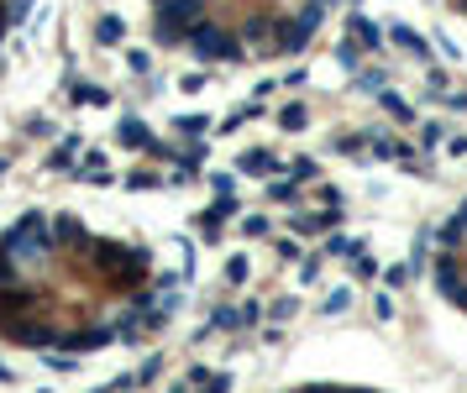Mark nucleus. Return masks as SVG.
<instances>
[{
    "label": "nucleus",
    "instance_id": "f257e3e1",
    "mask_svg": "<svg viewBox=\"0 0 467 393\" xmlns=\"http://www.w3.org/2000/svg\"><path fill=\"white\" fill-rule=\"evenodd\" d=\"M189 278L184 226L148 194L0 189V367L105 372L168 335Z\"/></svg>",
    "mask_w": 467,
    "mask_h": 393
},
{
    "label": "nucleus",
    "instance_id": "f03ea898",
    "mask_svg": "<svg viewBox=\"0 0 467 393\" xmlns=\"http://www.w3.org/2000/svg\"><path fill=\"white\" fill-rule=\"evenodd\" d=\"M352 0H85V27L157 90H231L315 58Z\"/></svg>",
    "mask_w": 467,
    "mask_h": 393
},
{
    "label": "nucleus",
    "instance_id": "7ed1b4c3",
    "mask_svg": "<svg viewBox=\"0 0 467 393\" xmlns=\"http://www.w3.org/2000/svg\"><path fill=\"white\" fill-rule=\"evenodd\" d=\"M242 393H420L415 367L363 335H326L268 362Z\"/></svg>",
    "mask_w": 467,
    "mask_h": 393
},
{
    "label": "nucleus",
    "instance_id": "20e7f679",
    "mask_svg": "<svg viewBox=\"0 0 467 393\" xmlns=\"http://www.w3.org/2000/svg\"><path fill=\"white\" fill-rule=\"evenodd\" d=\"M415 278L431 309V326L452 352H467V183L446 194L415 242Z\"/></svg>",
    "mask_w": 467,
    "mask_h": 393
},
{
    "label": "nucleus",
    "instance_id": "39448f33",
    "mask_svg": "<svg viewBox=\"0 0 467 393\" xmlns=\"http://www.w3.org/2000/svg\"><path fill=\"white\" fill-rule=\"evenodd\" d=\"M58 37V0H0V121L16 116L31 90H42V68Z\"/></svg>",
    "mask_w": 467,
    "mask_h": 393
},
{
    "label": "nucleus",
    "instance_id": "423d86ee",
    "mask_svg": "<svg viewBox=\"0 0 467 393\" xmlns=\"http://www.w3.org/2000/svg\"><path fill=\"white\" fill-rule=\"evenodd\" d=\"M431 5H436V27L446 31V42L467 63V0H431Z\"/></svg>",
    "mask_w": 467,
    "mask_h": 393
}]
</instances>
